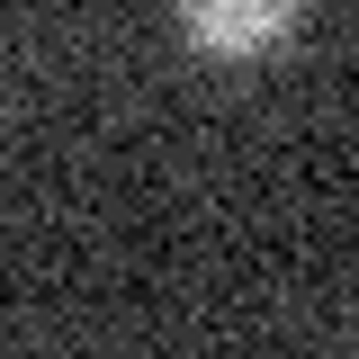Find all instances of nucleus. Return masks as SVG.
Returning <instances> with one entry per match:
<instances>
[{"instance_id":"obj_1","label":"nucleus","mask_w":359,"mask_h":359,"mask_svg":"<svg viewBox=\"0 0 359 359\" xmlns=\"http://www.w3.org/2000/svg\"><path fill=\"white\" fill-rule=\"evenodd\" d=\"M306 0H180V36L216 63H261L297 36Z\"/></svg>"}]
</instances>
